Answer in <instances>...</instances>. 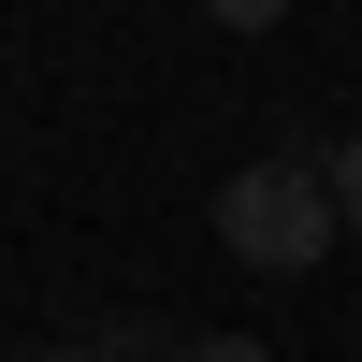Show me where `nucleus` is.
<instances>
[{"label":"nucleus","mask_w":362,"mask_h":362,"mask_svg":"<svg viewBox=\"0 0 362 362\" xmlns=\"http://www.w3.org/2000/svg\"><path fill=\"white\" fill-rule=\"evenodd\" d=\"M218 247L247 261V276H319V261L348 247L334 174H319V160H247V174L218 189Z\"/></svg>","instance_id":"obj_1"},{"label":"nucleus","mask_w":362,"mask_h":362,"mask_svg":"<svg viewBox=\"0 0 362 362\" xmlns=\"http://www.w3.org/2000/svg\"><path fill=\"white\" fill-rule=\"evenodd\" d=\"M319 174H334V218L362 232V131H348V145H334V160H319Z\"/></svg>","instance_id":"obj_3"},{"label":"nucleus","mask_w":362,"mask_h":362,"mask_svg":"<svg viewBox=\"0 0 362 362\" xmlns=\"http://www.w3.org/2000/svg\"><path fill=\"white\" fill-rule=\"evenodd\" d=\"M160 362H276V348H261V334H174Z\"/></svg>","instance_id":"obj_2"},{"label":"nucleus","mask_w":362,"mask_h":362,"mask_svg":"<svg viewBox=\"0 0 362 362\" xmlns=\"http://www.w3.org/2000/svg\"><path fill=\"white\" fill-rule=\"evenodd\" d=\"M203 15H218V29H276L290 0H203Z\"/></svg>","instance_id":"obj_4"},{"label":"nucleus","mask_w":362,"mask_h":362,"mask_svg":"<svg viewBox=\"0 0 362 362\" xmlns=\"http://www.w3.org/2000/svg\"><path fill=\"white\" fill-rule=\"evenodd\" d=\"M44 362H116V348H102V334H73V348H44Z\"/></svg>","instance_id":"obj_5"}]
</instances>
